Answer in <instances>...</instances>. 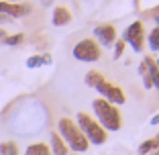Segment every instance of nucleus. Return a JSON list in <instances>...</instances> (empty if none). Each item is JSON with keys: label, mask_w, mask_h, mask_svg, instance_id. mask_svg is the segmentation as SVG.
Wrapping results in <instances>:
<instances>
[{"label": "nucleus", "mask_w": 159, "mask_h": 155, "mask_svg": "<svg viewBox=\"0 0 159 155\" xmlns=\"http://www.w3.org/2000/svg\"><path fill=\"white\" fill-rule=\"evenodd\" d=\"M145 25H143V21H133L129 27L125 29V33H122V41L126 43V45H131V49L135 53H143L145 51Z\"/></svg>", "instance_id": "nucleus-5"}, {"label": "nucleus", "mask_w": 159, "mask_h": 155, "mask_svg": "<svg viewBox=\"0 0 159 155\" xmlns=\"http://www.w3.org/2000/svg\"><path fill=\"white\" fill-rule=\"evenodd\" d=\"M31 12V4H25V2H0V14L2 16H8V19H20V16H27Z\"/></svg>", "instance_id": "nucleus-8"}, {"label": "nucleus", "mask_w": 159, "mask_h": 155, "mask_svg": "<svg viewBox=\"0 0 159 155\" xmlns=\"http://www.w3.org/2000/svg\"><path fill=\"white\" fill-rule=\"evenodd\" d=\"M0 155H19V145L14 141L0 143Z\"/></svg>", "instance_id": "nucleus-16"}, {"label": "nucleus", "mask_w": 159, "mask_h": 155, "mask_svg": "<svg viewBox=\"0 0 159 155\" xmlns=\"http://www.w3.org/2000/svg\"><path fill=\"white\" fill-rule=\"evenodd\" d=\"M23 41H25V35H23V33H16V35H8V37L4 39V45L14 47V45H20Z\"/></svg>", "instance_id": "nucleus-19"}, {"label": "nucleus", "mask_w": 159, "mask_h": 155, "mask_svg": "<svg viewBox=\"0 0 159 155\" xmlns=\"http://www.w3.org/2000/svg\"><path fill=\"white\" fill-rule=\"evenodd\" d=\"M57 135L63 139L67 149L74 151V153H86L90 149L88 139L84 137V133L80 131V127L75 125V121L71 116H61L57 121Z\"/></svg>", "instance_id": "nucleus-1"}, {"label": "nucleus", "mask_w": 159, "mask_h": 155, "mask_svg": "<svg viewBox=\"0 0 159 155\" xmlns=\"http://www.w3.org/2000/svg\"><path fill=\"white\" fill-rule=\"evenodd\" d=\"M102 80H104V75L100 74L98 70H90L88 74H86V78H84V82H86V86H88V88H96V86H98Z\"/></svg>", "instance_id": "nucleus-15"}, {"label": "nucleus", "mask_w": 159, "mask_h": 155, "mask_svg": "<svg viewBox=\"0 0 159 155\" xmlns=\"http://www.w3.org/2000/svg\"><path fill=\"white\" fill-rule=\"evenodd\" d=\"M8 21H12V19H8V16H2V14H0V23H8Z\"/></svg>", "instance_id": "nucleus-25"}, {"label": "nucleus", "mask_w": 159, "mask_h": 155, "mask_svg": "<svg viewBox=\"0 0 159 155\" xmlns=\"http://www.w3.org/2000/svg\"><path fill=\"white\" fill-rule=\"evenodd\" d=\"M147 14H149L151 19H153V23H155V27H157V29H159V4H157V6H155V8H151V10H149V12H147Z\"/></svg>", "instance_id": "nucleus-21"}, {"label": "nucleus", "mask_w": 159, "mask_h": 155, "mask_svg": "<svg viewBox=\"0 0 159 155\" xmlns=\"http://www.w3.org/2000/svg\"><path fill=\"white\" fill-rule=\"evenodd\" d=\"M139 75H141V80H143V86H145L147 90H151V88H153L151 75H149V71H147V67H145V63H143V61L139 63Z\"/></svg>", "instance_id": "nucleus-17"}, {"label": "nucleus", "mask_w": 159, "mask_h": 155, "mask_svg": "<svg viewBox=\"0 0 159 155\" xmlns=\"http://www.w3.org/2000/svg\"><path fill=\"white\" fill-rule=\"evenodd\" d=\"M143 63H145L147 71H149V75H151L153 88L159 90V70H157V66H155V57L153 55H145V57H143Z\"/></svg>", "instance_id": "nucleus-11"}, {"label": "nucleus", "mask_w": 159, "mask_h": 155, "mask_svg": "<svg viewBox=\"0 0 159 155\" xmlns=\"http://www.w3.org/2000/svg\"><path fill=\"white\" fill-rule=\"evenodd\" d=\"M151 151H153V139H147V141H143L139 145L137 153L139 155H151Z\"/></svg>", "instance_id": "nucleus-20"}, {"label": "nucleus", "mask_w": 159, "mask_h": 155, "mask_svg": "<svg viewBox=\"0 0 159 155\" xmlns=\"http://www.w3.org/2000/svg\"><path fill=\"white\" fill-rule=\"evenodd\" d=\"M151 155H159V133L153 139V151H151Z\"/></svg>", "instance_id": "nucleus-22"}, {"label": "nucleus", "mask_w": 159, "mask_h": 155, "mask_svg": "<svg viewBox=\"0 0 159 155\" xmlns=\"http://www.w3.org/2000/svg\"><path fill=\"white\" fill-rule=\"evenodd\" d=\"M94 41L98 43L102 49H110L116 43L118 39V33H116V27H114L112 23H102V25H96L94 27Z\"/></svg>", "instance_id": "nucleus-7"}, {"label": "nucleus", "mask_w": 159, "mask_h": 155, "mask_svg": "<svg viewBox=\"0 0 159 155\" xmlns=\"http://www.w3.org/2000/svg\"><path fill=\"white\" fill-rule=\"evenodd\" d=\"M75 125L80 127V131L84 133V137L88 139L90 145H104L108 141V133L100 127V122L94 116H90L88 112H78L75 114Z\"/></svg>", "instance_id": "nucleus-3"}, {"label": "nucleus", "mask_w": 159, "mask_h": 155, "mask_svg": "<svg viewBox=\"0 0 159 155\" xmlns=\"http://www.w3.org/2000/svg\"><path fill=\"white\" fill-rule=\"evenodd\" d=\"M6 2H14V4H19V2H23V0H6Z\"/></svg>", "instance_id": "nucleus-26"}, {"label": "nucleus", "mask_w": 159, "mask_h": 155, "mask_svg": "<svg viewBox=\"0 0 159 155\" xmlns=\"http://www.w3.org/2000/svg\"><path fill=\"white\" fill-rule=\"evenodd\" d=\"M71 53H74V57L78 61H84V63H96V61L102 57V47H100L94 39L86 37V39H80V41L75 43L74 49H71Z\"/></svg>", "instance_id": "nucleus-4"}, {"label": "nucleus", "mask_w": 159, "mask_h": 155, "mask_svg": "<svg viewBox=\"0 0 159 155\" xmlns=\"http://www.w3.org/2000/svg\"><path fill=\"white\" fill-rule=\"evenodd\" d=\"M155 66H157V70H159V55L155 57Z\"/></svg>", "instance_id": "nucleus-27"}, {"label": "nucleus", "mask_w": 159, "mask_h": 155, "mask_svg": "<svg viewBox=\"0 0 159 155\" xmlns=\"http://www.w3.org/2000/svg\"><path fill=\"white\" fill-rule=\"evenodd\" d=\"M112 49H114L112 57H114V59H120V57L125 55V51H126V43L122 41L120 37H118V39H116V43H114V45H112Z\"/></svg>", "instance_id": "nucleus-18"}, {"label": "nucleus", "mask_w": 159, "mask_h": 155, "mask_svg": "<svg viewBox=\"0 0 159 155\" xmlns=\"http://www.w3.org/2000/svg\"><path fill=\"white\" fill-rule=\"evenodd\" d=\"M6 37H8V33H6V31H0V43H4Z\"/></svg>", "instance_id": "nucleus-23"}, {"label": "nucleus", "mask_w": 159, "mask_h": 155, "mask_svg": "<svg viewBox=\"0 0 159 155\" xmlns=\"http://www.w3.org/2000/svg\"><path fill=\"white\" fill-rule=\"evenodd\" d=\"M92 110L96 121L100 122V127L104 129L106 133H116L122 129V114L118 110V106L106 102L104 98H94L92 100Z\"/></svg>", "instance_id": "nucleus-2"}, {"label": "nucleus", "mask_w": 159, "mask_h": 155, "mask_svg": "<svg viewBox=\"0 0 159 155\" xmlns=\"http://www.w3.org/2000/svg\"><path fill=\"white\" fill-rule=\"evenodd\" d=\"M71 12L70 8H66V6H55L51 12V25L53 27H66V25L71 23Z\"/></svg>", "instance_id": "nucleus-9"}, {"label": "nucleus", "mask_w": 159, "mask_h": 155, "mask_svg": "<svg viewBox=\"0 0 159 155\" xmlns=\"http://www.w3.org/2000/svg\"><path fill=\"white\" fill-rule=\"evenodd\" d=\"M145 43H147V47H149V51L153 53V57H157L159 55V29L157 27H153L145 35Z\"/></svg>", "instance_id": "nucleus-12"}, {"label": "nucleus", "mask_w": 159, "mask_h": 155, "mask_svg": "<svg viewBox=\"0 0 159 155\" xmlns=\"http://www.w3.org/2000/svg\"><path fill=\"white\" fill-rule=\"evenodd\" d=\"M49 151H51V155H67L70 153L67 145L63 143V139L57 135V131L49 133Z\"/></svg>", "instance_id": "nucleus-10"}, {"label": "nucleus", "mask_w": 159, "mask_h": 155, "mask_svg": "<svg viewBox=\"0 0 159 155\" xmlns=\"http://www.w3.org/2000/svg\"><path fill=\"white\" fill-rule=\"evenodd\" d=\"M157 122H159V114H155V116L151 118V125H157Z\"/></svg>", "instance_id": "nucleus-24"}, {"label": "nucleus", "mask_w": 159, "mask_h": 155, "mask_svg": "<svg viewBox=\"0 0 159 155\" xmlns=\"http://www.w3.org/2000/svg\"><path fill=\"white\" fill-rule=\"evenodd\" d=\"M96 92L100 94V98H104L106 102L114 104V106H122V104L126 102V94H125V90L120 88V86L112 84V82H108V80H102L98 86H96Z\"/></svg>", "instance_id": "nucleus-6"}, {"label": "nucleus", "mask_w": 159, "mask_h": 155, "mask_svg": "<svg viewBox=\"0 0 159 155\" xmlns=\"http://www.w3.org/2000/svg\"><path fill=\"white\" fill-rule=\"evenodd\" d=\"M25 155H51V151H49V145H45V143H31Z\"/></svg>", "instance_id": "nucleus-14"}, {"label": "nucleus", "mask_w": 159, "mask_h": 155, "mask_svg": "<svg viewBox=\"0 0 159 155\" xmlns=\"http://www.w3.org/2000/svg\"><path fill=\"white\" fill-rule=\"evenodd\" d=\"M47 63H51V55H49V53H43V55H31L27 59V67H31V70L41 67V66H47Z\"/></svg>", "instance_id": "nucleus-13"}]
</instances>
